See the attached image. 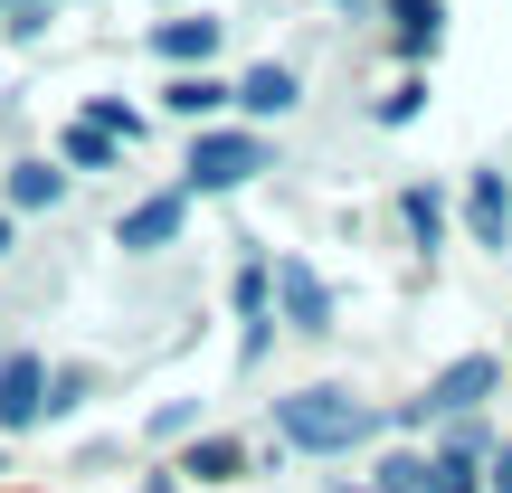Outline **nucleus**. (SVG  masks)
<instances>
[{
	"instance_id": "f257e3e1",
	"label": "nucleus",
	"mask_w": 512,
	"mask_h": 493,
	"mask_svg": "<svg viewBox=\"0 0 512 493\" xmlns=\"http://www.w3.org/2000/svg\"><path fill=\"white\" fill-rule=\"evenodd\" d=\"M370 427L380 418H370L351 389H294V399H275V437H285L294 456H351Z\"/></svg>"
},
{
	"instance_id": "f03ea898",
	"label": "nucleus",
	"mask_w": 512,
	"mask_h": 493,
	"mask_svg": "<svg viewBox=\"0 0 512 493\" xmlns=\"http://www.w3.org/2000/svg\"><path fill=\"white\" fill-rule=\"evenodd\" d=\"M266 162H275V152L256 143V133H200L190 162H181V200H200V190H247Z\"/></svg>"
},
{
	"instance_id": "7ed1b4c3",
	"label": "nucleus",
	"mask_w": 512,
	"mask_h": 493,
	"mask_svg": "<svg viewBox=\"0 0 512 493\" xmlns=\"http://www.w3.org/2000/svg\"><path fill=\"white\" fill-rule=\"evenodd\" d=\"M503 389V361H446L437 380L418 389V418H465V408H484Z\"/></svg>"
},
{
	"instance_id": "20e7f679",
	"label": "nucleus",
	"mask_w": 512,
	"mask_h": 493,
	"mask_svg": "<svg viewBox=\"0 0 512 493\" xmlns=\"http://www.w3.org/2000/svg\"><path fill=\"white\" fill-rule=\"evenodd\" d=\"M38 418H48V361L10 351L0 361V427H38Z\"/></svg>"
},
{
	"instance_id": "39448f33",
	"label": "nucleus",
	"mask_w": 512,
	"mask_h": 493,
	"mask_svg": "<svg viewBox=\"0 0 512 493\" xmlns=\"http://www.w3.org/2000/svg\"><path fill=\"white\" fill-rule=\"evenodd\" d=\"M275 304H285L294 332H332V294H323V275L304 256H275Z\"/></svg>"
},
{
	"instance_id": "423d86ee",
	"label": "nucleus",
	"mask_w": 512,
	"mask_h": 493,
	"mask_svg": "<svg viewBox=\"0 0 512 493\" xmlns=\"http://www.w3.org/2000/svg\"><path fill=\"white\" fill-rule=\"evenodd\" d=\"M181 209H190L181 190H152V200H133V209H124V228H114V238H124L133 256H152V247L181 238Z\"/></svg>"
},
{
	"instance_id": "0eeeda50",
	"label": "nucleus",
	"mask_w": 512,
	"mask_h": 493,
	"mask_svg": "<svg viewBox=\"0 0 512 493\" xmlns=\"http://www.w3.org/2000/svg\"><path fill=\"white\" fill-rule=\"evenodd\" d=\"M475 465H484V427H456V437L427 456V493H484Z\"/></svg>"
},
{
	"instance_id": "6e6552de",
	"label": "nucleus",
	"mask_w": 512,
	"mask_h": 493,
	"mask_svg": "<svg viewBox=\"0 0 512 493\" xmlns=\"http://www.w3.org/2000/svg\"><path fill=\"white\" fill-rule=\"evenodd\" d=\"M380 10H389L399 57H437V38H446V0H380Z\"/></svg>"
},
{
	"instance_id": "1a4fd4ad",
	"label": "nucleus",
	"mask_w": 512,
	"mask_h": 493,
	"mask_svg": "<svg viewBox=\"0 0 512 493\" xmlns=\"http://www.w3.org/2000/svg\"><path fill=\"white\" fill-rule=\"evenodd\" d=\"M219 105H238V86H219V76H171V86H162V114H181V124H200L209 133V114H219Z\"/></svg>"
},
{
	"instance_id": "9d476101",
	"label": "nucleus",
	"mask_w": 512,
	"mask_h": 493,
	"mask_svg": "<svg viewBox=\"0 0 512 493\" xmlns=\"http://www.w3.org/2000/svg\"><path fill=\"white\" fill-rule=\"evenodd\" d=\"M152 48H162L181 76H200L209 48H219V19H162V29H152Z\"/></svg>"
},
{
	"instance_id": "9b49d317",
	"label": "nucleus",
	"mask_w": 512,
	"mask_h": 493,
	"mask_svg": "<svg viewBox=\"0 0 512 493\" xmlns=\"http://www.w3.org/2000/svg\"><path fill=\"white\" fill-rule=\"evenodd\" d=\"M465 228H475L484 247H503V228H512V200H503V171H475V190H465Z\"/></svg>"
},
{
	"instance_id": "f8f14e48",
	"label": "nucleus",
	"mask_w": 512,
	"mask_h": 493,
	"mask_svg": "<svg viewBox=\"0 0 512 493\" xmlns=\"http://www.w3.org/2000/svg\"><path fill=\"white\" fill-rule=\"evenodd\" d=\"M294 95H304V76H294V67H247L238 76V105L247 114H294Z\"/></svg>"
},
{
	"instance_id": "ddd939ff",
	"label": "nucleus",
	"mask_w": 512,
	"mask_h": 493,
	"mask_svg": "<svg viewBox=\"0 0 512 493\" xmlns=\"http://www.w3.org/2000/svg\"><path fill=\"white\" fill-rule=\"evenodd\" d=\"M181 475H200V484H238V475H247V446H238V437H200V446L181 456Z\"/></svg>"
},
{
	"instance_id": "4468645a",
	"label": "nucleus",
	"mask_w": 512,
	"mask_h": 493,
	"mask_svg": "<svg viewBox=\"0 0 512 493\" xmlns=\"http://www.w3.org/2000/svg\"><path fill=\"white\" fill-rule=\"evenodd\" d=\"M57 200H67V171H48V162L10 171V209H57Z\"/></svg>"
},
{
	"instance_id": "2eb2a0df",
	"label": "nucleus",
	"mask_w": 512,
	"mask_h": 493,
	"mask_svg": "<svg viewBox=\"0 0 512 493\" xmlns=\"http://www.w3.org/2000/svg\"><path fill=\"white\" fill-rule=\"evenodd\" d=\"M57 152H67L76 171H114V152H124V143H114L105 124H86V114H76V124H67V143H57Z\"/></svg>"
},
{
	"instance_id": "dca6fc26",
	"label": "nucleus",
	"mask_w": 512,
	"mask_h": 493,
	"mask_svg": "<svg viewBox=\"0 0 512 493\" xmlns=\"http://www.w3.org/2000/svg\"><path fill=\"white\" fill-rule=\"evenodd\" d=\"M399 219H408V238H418V247H437V238H446V200H437L427 181H418V190H399Z\"/></svg>"
},
{
	"instance_id": "f3484780",
	"label": "nucleus",
	"mask_w": 512,
	"mask_h": 493,
	"mask_svg": "<svg viewBox=\"0 0 512 493\" xmlns=\"http://www.w3.org/2000/svg\"><path fill=\"white\" fill-rule=\"evenodd\" d=\"M266 304H275V266H247V275H238V313L256 323V313H266Z\"/></svg>"
},
{
	"instance_id": "a211bd4d",
	"label": "nucleus",
	"mask_w": 512,
	"mask_h": 493,
	"mask_svg": "<svg viewBox=\"0 0 512 493\" xmlns=\"http://www.w3.org/2000/svg\"><path fill=\"white\" fill-rule=\"evenodd\" d=\"M380 493H427V456H389L380 465Z\"/></svg>"
},
{
	"instance_id": "6ab92c4d",
	"label": "nucleus",
	"mask_w": 512,
	"mask_h": 493,
	"mask_svg": "<svg viewBox=\"0 0 512 493\" xmlns=\"http://www.w3.org/2000/svg\"><path fill=\"white\" fill-rule=\"evenodd\" d=\"M418 105H427V86L408 76V86H389V95H380V124H418Z\"/></svg>"
},
{
	"instance_id": "aec40b11",
	"label": "nucleus",
	"mask_w": 512,
	"mask_h": 493,
	"mask_svg": "<svg viewBox=\"0 0 512 493\" xmlns=\"http://www.w3.org/2000/svg\"><path fill=\"white\" fill-rule=\"evenodd\" d=\"M76 399H86V370H48V418H67Z\"/></svg>"
},
{
	"instance_id": "412c9836",
	"label": "nucleus",
	"mask_w": 512,
	"mask_h": 493,
	"mask_svg": "<svg viewBox=\"0 0 512 493\" xmlns=\"http://www.w3.org/2000/svg\"><path fill=\"white\" fill-rule=\"evenodd\" d=\"M494 484H503V493H512V446H503V456H494Z\"/></svg>"
},
{
	"instance_id": "4be33fe9",
	"label": "nucleus",
	"mask_w": 512,
	"mask_h": 493,
	"mask_svg": "<svg viewBox=\"0 0 512 493\" xmlns=\"http://www.w3.org/2000/svg\"><path fill=\"white\" fill-rule=\"evenodd\" d=\"M133 493H181V484H171V475H152V484H133Z\"/></svg>"
},
{
	"instance_id": "5701e85b",
	"label": "nucleus",
	"mask_w": 512,
	"mask_h": 493,
	"mask_svg": "<svg viewBox=\"0 0 512 493\" xmlns=\"http://www.w3.org/2000/svg\"><path fill=\"white\" fill-rule=\"evenodd\" d=\"M351 10H361V0H351Z\"/></svg>"
},
{
	"instance_id": "b1692460",
	"label": "nucleus",
	"mask_w": 512,
	"mask_h": 493,
	"mask_svg": "<svg viewBox=\"0 0 512 493\" xmlns=\"http://www.w3.org/2000/svg\"><path fill=\"white\" fill-rule=\"evenodd\" d=\"M342 493H351V484H342Z\"/></svg>"
}]
</instances>
